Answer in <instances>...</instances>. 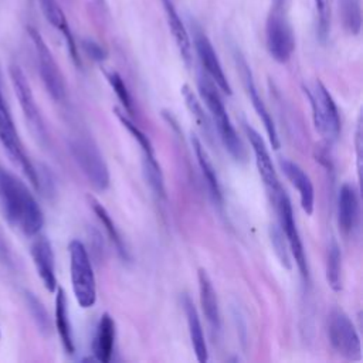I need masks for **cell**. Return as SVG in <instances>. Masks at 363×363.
I'll return each instance as SVG.
<instances>
[{"label": "cell", "mask_w": 363, "mask_h": 363, "mask_svg": "<svg viewBox=\"0 0 363 363\" xmlns=\"http://www.w3.org/2000/svg\"><path fill=\"white\" fill-rule=\"evenodd\" d=\"M0 210L7 223L27 237L44 225L43 210L27 184L0 162Z\"/></svg>", "instance_id": "6da1fadb"}, {"label": "cell", "mask_w": 363, "mask_h": 363, "mask_svg": "<svg viewBox=\"0 0 363 363\" xmlns=\"http://www.w3.org/2000/svg\"><path fill=\"white\" fill-rule=\"evenodd\" d=\"M197 86H199V94L201 99L204 101L206 106L208 108L214 125L217 128L218 136L227 149V152L233 156L235 162L244 163L247 160V150L242 143V140L238 138L235 128L233 126L230 116L225 111L224 102L216 89V84L211 81V78L207 74L200 72L197 77Z\"/></svg>", "instance_id": "7a4b0ae2"}, {"label": "cell", "mask_w": 363, "mask_h": 363, "mask_svg": "<svg viewBox=\"0 0 363 363\" xmlns=\"http://www.w3.org/2000/svg\"><path fill=\"white\" fill-rule=\"evenodd\" d=\"M71 285L77 302L82 308H91L96 302V282L92 264L85 245L79 240L68 244Z\"/></svg>", "instance_id": "3957f363"}, {"label": "cell", "mask_w": 363, "mask_h": 363, "mask_svg": "<svg viewBox=\"0 0 363 363\" xmlns=\"http://www.w3.org/2000/svg\"><path fill=\"white\" fill-rule=\"evenodd\" d=\"M303 92L311 102L315 129L330 145L337 139L340 132L339 112L332 95L319 79L315 81L313 88L303 85Z\"/></svg>", "instance_id": "277c9868"}, {"label": "cell", "mask_w": 363, "mask_h": 363, "mask_svg": "<svg viewBox=\"0 0 363 363\" xmlns=\"http://www.w3.org/2000/svg\"><path fill=\"white\" fill-rule=\"evenodd\" d=\"M68 146L75 163L92 187L98 191L106 190L109 186V170L94 140L86 136H75L69 140Z\"/></svg>", "instance_id": "5b68a950"}, {"label": "cell", "mask_w": 363, "mask_h": 363, "mask_svg": "<svg viewBox=\"0 0 363 363\" xmlns=\"http://www.w3.org/2000/svg\"><path fill=\"white\" fill-rule=\"evenodd\" d=\"M27 34L34 45L38 72L48 95L55 102H62L67 95V88H65V81L61 74V69L54 60V55L51 54L47 43L44 41L43 35L35 27L27 26Z\"/></svg>", "instance_id": "8992f818"}, {"label": "cell", "mask_w": 363, "mask_h": 363, "mask_svg": "<svg viewBox=\"0 0 363 363\" xmlns=\"http://www.w3.org/2000/svg\"><path fill=\"white\" fill-rule=\"evenodd\" d=\"M9 74H10V79H11V84H13L14 94L18 99V104H20V108L24 113L26 121H27L28 126L31 128V132L35 135V138L43 145H47L48 143V132H47L44 119H43L41 112L38 109V105L34 99L31 86L27 81V77H26L24 71L20 68V65L11 64L9 67Z\"/></svg>", "instance_id": "52a82bcc"}, {"label": "cell", "mask_w": 363, "mask_h": 363, "mask_svg": "<svg viewBox=\"0 0 363 363\" xmlns=\"http://www.w3.org/2000/svg\"><path fill=\"white\" fill-rule=\"evenodd\" d=\"M328 336L335 352L349 360L362 356L360 337L350 318L342 309H332L328 318Z\"/></svg>", "instance_id": "ba28073f"}, {"label": "cell", "mask_w": 363, "mask_h": 363, "mask_svg": "<svg viewBox=\"0 0 363 363\" xmlns=\"http://www.w3.org/2000/svg\"><path fill=\"white\" fill-rule=\"evenodd\" d=\"M0 143L10 156V159L23 170L28 182L40 191V174L30 156L27 155L23 142L18 138L17 129L11 113H6L0 109Z\"/></svg>", "instance_id": "9c48e42d"}, {"label": "cell", "mask_w": 363, "mask_h": 363, "mask_svg": "<svg viewBox=\"0 0 363 363\" xmlns=\"http://www.w3.org/2000/svg\"><path fill=\"white\" fill-rule=\"evenodd\" d=\"M274 203L277 207L278 218H279V228L282 230L285 240L288 242V248L298 265V269L302 275V278L308 279V261L303 250V244L294 218V210L291 200L288 194L285 193L284 189H281L275 196H274Z\"/></svg>", "instance_id": "30bf717a"}, {"label": "cell", "mask_w": 363, "mask_h": 363, "mask_svg": "<svg viewBox=\"0 0 363 363\" xmlns=\"http://www.w3.org/2000/svg\"><path fill=\"white\" fill-rule=\"evenodd\" d=\"M265 41L269 55L279 64L289 61L295 50V37L291 24L281 9L271 11L265 23Z\"/></svg>", "instance_id": "8fae6325"}, {"label": "cell", "mask_w": 363, "mask_h": 363, "mask_svg": "<svg viewBox=\"0 0 363 363\" xmlns=\"http://www.w3.org/2000/svg\"><path fill=\"white\" fill-rule=\"evenodd\" d=\"M189 23H190V28H191V34H193L194 50L197 52V57H199L203 68L206 69V74L211 78V81L218 86L220 91H223L227 95H231L233 89H231L230 82L223 71L221 62L217 57V52L214 51L211 41L208 40L206 33L201 30V27L194 20L190 18Z\"/></svg>", "instance_id": "7c38bea8"}, {"label": "cell", "mask_w": 363, "mask_h": 363, "mask_svg": "<svg viewBox=\"0 0 363 363\" xmlns=\"http://www.w3.org/2000/svg\"><path fill=\"white\" fill-rule=\"evenodd\" d=\"M234 60H235V64H237V68L240 71V75L242 78V82H244V86H245V91L250 96V101L257 112V115L259 116V119L262 121L264 123V128L267 130V135H268V139H269V143L274 149H279V138H278V132H277V128H275V123L271 118V113L268 112L264 101L261 99L259 94H258V89L255 86V82H254V77H252V72L244 58V55L240 52V50L234 48Z\"/></svg>", "instance_id": "4fadbf2b"}, {"label": "cell", "mask_w": 363, "mask_h": 363, "mask_svg": "<svg viewBox=\"0 0 363 363\" xmlns=\"http://www.w3.org/2000/svg\"><path fill=\"white\" fill-rule=\"evenodd\" d=\"M244 130H245V135H247V138L250 140V145L252 147L258 173H259L267 190L269 191V194H272V199H274V196L282 189V186L278 180L272 159H271L269 152L267 149V145H265L262 136L250 123L244 122Z\"/></svg>", "instance_id": "5bb4252c"}, {"label": "cell", "mask_w": 363, "mask_h": 363, "mask_svg": "<svg viewBox=\"0 0 363 363\" xmlns=\"http://www.w3.org/2000/svg\"><path fill=\"white\" fill-rule=\"evenodd\" d=\"M30 254H31L34 267L37 269V274L43 281L44 286L50 292H55L57 289L55 262H54V251L50 240L44 235L37 237L30 247Z\"/></svg>", "instance_id": "9a60e30c"}, {"label": "cell", "mask_w": 363, "mask_h": 363, "mask_svg": "<svg viewBox=\"0 0 363 363\" xmlns=\"http://www.w3.org/2000/svg\"><path fill=\"white\" fill-rule=\"evenodd\" d=\"M360 214L359 194L353 184L343 183L337 196V223L343 234L350 235L357 227Z\"/></svg>", "instance_id": "2e32d148"}, {"label": "cell", "mask_w": 363, "mask_h": 363, "mask_svg": "<svg viewBox=\"0 0 363 363\" xmlns=\"http://www.w3.org/2000/svg\"><path fill=\"white\" fill-rule=\"evenodd\" d=\"M279 167L291 182V184L298 190L299 200L303 211L306 214L313 213L315 204V190L309 176L303 172V169L289 159H279Z\"/></svg>", "instance_id": "e0dca14e"}, {"label": "cell", "mask_w": 363, "mask_h": 363, "mask_svg": "<svg viewBox=\"0 0 363 363\" xmlns=\"http://www.w3.org/2000/svg\"><path fill=\"white\" fill-rule=\"evenodd\" d=\"M38 4H40V9L45 17V20L55 28L58 30L62 37L65 38V43H67V48H68V52L74 61L75 65H81V61H79V55H78V48H77V43H75V38H74V34L69 28V24H68V20L61 9V6L58 4L57 0H38Z\"/></svg>", "instance_id": "ac0fdd59"}, {"label": "cell", "mask_w": 363, "mask_h": 363, "mask_svg": "<svg viewBox=\"0 0 363 363\" xmlns=\"http://www.w3.org/2000/svg\"><path fill=\"white\" fill-rule=\"evenodd\" d=\"M160 1L163 4L166 21H167V26L172 31L174 41H176L179 52H180L182 58L184 60V62L189 65L191 62V41H190L187 28L183 24L182 17L179 16V13L176 10L173 0H160Z\"/></svg>", "instance_id": "d6986e66"}, {"label": "cell", "mask_w": 363, "mask_h": 363, "mask_svg": "<svg viewBox=\"0 0 363 363\" xmlns=\"http://www.w3.org/2000/svg\"><path fill=\"white\" fill-rule=\"evenodd\" d=\"M182 303H183V309L186 313L189 336H190L196 357L199 362L206 363L208 360V350H207V343H206L204 333H203V326H201V322L199 318V312L189 295H183Z\"/></svg>", "instance_id": "ffe728a7"}, {"label": "cell", "mask_w": 363, "mask_h": 363, "mask_svg": "<svg viewBox=\"0 0 363 363\" xmlns=\"http://www.w3.org/2000/svg\"><path fill=\"white\" fill-rule=\"evenodd\" d=\"M199 292H200V303L204 312V316L207 322L210 323L211 329L218 332L221 328V316H220V308L216 291L213 288L211 279L206 269H199Z\"/></svg>", "instance_id": "44dd1931"}, {"label": "cell", "mask_w": 363, "mask_h": 363, "mask_svg": "<svg viewBox=\"0 0 363 363\" xmlns=\"http://www.w3.org/2000/svg\"><path fill=\"white\" fill-rule=\"evenodd\" d=\"M115 343V322L109 313H104L98 322L96 333L92 343L94 357L98 362L108 363L112 359Z\"/></svg>", "instance_id": "7402d4cb"}, {"label": "cell", "mask_w": 363, "mask_h": 363, "mask_svg": "<svg viewBox=\"0 0 363 363\" xmlns=\"http://www.w3.org/2000/svg\"><path fill=\"white\" fill-rule=\"evenodd\" d=\"M55 328L58 332V336L61 339V343L68 354H72L75 352L74 346V337H72V329H71V322H69V315H68V301L65 291L60 286L55 289Z\"/></svg>", "instance_id": "603a6c76"}, {"label": "cell", "mask_w": 363, "mask_h": 363, "mask_svg": "<svg viewBox=\"0 0 363 363\" xmlns=\"http://www.w3.org/2000/svg\"><path fill=\"white\" fill-rule=\"evenodd\" d=\"M191 146L194 149V153H196V157H197L201 174H203V177H204V180L207 183V187L210 190V194H211L213 200L217 204H221L223 194H221V187H220V183H218V177H217L216 169H214L211 160L208 159V155L204 150L200 139L196 135H191Z\"/></svg>", "instance_id": "cb8c5ba5"}, {"label": "cell", "mask_w": 363, "mask_h": 363, "mask_svg": "<svg viewBox=\"0 0 363 363\" xmlns=\"http://www.w3.org/2000/svg\"><path fill=\"white\" fill-rule=\"evenodd\" d=\"M88 201H89V204H91L94 213L96 214L98 220L101 221V224H102L104 228L106 230L108 237L111 238V241H112L113 247L116 248L118 254H119L123 259H129V254H128V250H126V247H125L123 238L121 237V234H119V231H118L115 223L112 221L109 213L106 211V208H105L99 201H96L94 197H88Z\"/></svg>", "instance_id": "d4e9b609"}, {"label": "cell", "mask_w": 363, "mask_h": 363, "mask_svg": "<svg viewBox=\"0 0 363 363\" xmlns=\"http://www.w3.org/2000/svg\"><path fill=\"white\" fill-rule=\"evenodd\" d=\"M326 281L333 291L339 292L342 289V252L335 238H332L328 245Z\"/></svg>", "instance_id": "484cf974"}, {"label": "cell", "mask_w": 363, "mask_h": 363, "mask_svg": "<svg viewBox=\"0 0 363 363\" xmlns=\"http://www.w3.org/2000/svg\"><path fill=\"white\" fill-rule=\"evenodd\" d=\"M23 296H24V301H26V305H27V309L34 320V323L37 325L38 330L44 335V336H48L51 333V319H50V315L45 309V306L43 305V302L30 291H24L23 292Z\"/></svg>", "instance_id": "4316f807"}, {"label": "cell", "mask_w": 363, "mask_h": 363, "mask_svg": "<svg viewBox=\"0 0 363 363\" xmlns=\"http://www.w3.org/2000/svg\"><path fill=\"white\" fill-rule=\"evenodd\" d=\"M339 9L346 31L352 35H357L362 28L360 0H339Z\"/></svg>", "instance_id": "83f0119b"}, {"label": "cell", "mask_w": 363, "mask_h": 363, "mask_svg": "<svg viewBox=\"0 0 363 363\" xmlns=\"http://www.w3.org/2000/svg\"><path fill=\"white\" fill-rule=\"evenodd\" d=\"M142 167H143V174L145 179L147 182V184L150 186V189L153 190V193L159 197H164V179H163V173L160 170V166L156 160L155 156H143L142 159Z\"/></svg>", "instance_id": "f1b7e54d"}, {"label": "cell", "mask_w": 363, "mask_h": 363, "mask_svg": "<svg viewBox=\"0 0 363 363\" xmlns=\"http://www.w3.org/2000/svg\"><path fill=\"white\" fill-rule=\"evenodd\" d=\"M180 91H182V96H183V99L186 102V106L189 108V111L194 116L197 125H200V128L203 129L204 133L210 135V128H211L210 119L206 115V112H204V109L201 106V102L197 99V96L194 95V92L191 91V88L187 84H184Z\"/></svg>", "instance_id": "f546056e"}, {"label": "cell", "mask_w": 363, "mask_h": 363, "mask_svg": "<svg viewBox=\"0 0 363 363\" xmlns=\"http://www.w3.org/2000/svg\"><path fill=\"white\" fill-rule=\"evenodd\" d=\"M113 113L119 119V122L123 125V128H126L128 132L132 135V138L139 143V146L142 147L143 156H155L153 146H152V142L147 138V135L143 130H140L119 108H113Z\"/></svg>", "instance_id": "4dcf8cb0"}, {"label": "cell", "mask_w": 363, "mask_h": 363, "mask_svg": "<svg viewBox=\"0 0 363 363\" xmlns=\"http://www.w3.org/2000/svg\"><path fill=\"white\" fill-rule=\"evenodd\" d=\"M104 74H105L111 88L116 94L118 99L123 105L125 111L129 112V113H133V101H132V96H130V94L128 91V86L123 82L122 77L116 71H106V69H104Z\"/></svg>", "instance_id": "1f68e13d"}, {"label": "cell", "mask_w": 363, "mask_h": 363, "mask_svg": "<svg viewBox=\"0 0 363 363\" xmlns=\"http://www.w3.org/2000/svg\"><path fill=\"white\" fill-rule=\"evenodd\" d=\"M315 10H316V18H318V38L325 43L329 38L330 33V6L329 0H315Z\"/></svg>", "instance_id": "d6a6232c"}, {"label": "cell", "mask_w": 363, "mask_h": 363, "mask_svg": "<svg viewBox=\"0 0 363 363\" xmlns=\"http://www.w3.org/2000/svg\"><path fill=\"white\" fill-rule=\"evenodd\" d=\"M269 237H271V244L272 248L279 259V262L286 268L291 269V258H289V251H288V242L285 240V235L282 230L277 225H271L269 228Z\"/></svg>", "instance_id": "836d02e7"}, {"label": "cell", "mask_w": 363, "mask_h": 363, "mask_svg": "<svg viewBox=\"0 0 363 363\" xmlns=\"http://www.w3.org/2000/svg\"><path fill=\"white\" fill-rule=\"evenodd\" d=\"M81 47H82L84 52H85L91 60H94V61H96V62H102V61H105L106 57H108L106 50H105L99 43H96V41L92 40V38H82V40H81Z\"/></svg>", "instance_id": "e575fe53"}, {"label": "cell", "mask_w": 363, "mask_h": 363, "mask_svg": "<svg viewBox=\"0 0 363 363\" xmlns=\"http://www.w3.org/2000/svg\"><path fill=\"white\" fill-rule=\"evenodd\" d=\"M0 262L9 268V269H14L16 268V259H14V254L11 251V245L0 225Z\"/></svg>", "instance_id": "d590c367"}, {"label": "cell", "mask_w": 363, "mask_h": 363, "mask_svg": "<svg viewBox=\"0 0 363 363\" xmlns=\"http://www.w3.org/2000/svg\"><path fill=\"white\" fill-rule=\"evenodd\" d=\"M354 145H356V156H357V172H359V177H360V174H362V119L360 118L357 121Z\"/></svg>", "instance_id": "8d00e7d4"}, {"label": "cell", "mask_w": 363, "mask_h": 363, "mask_svg": "<svg viewBox=\"0 0 363 363\" xmlns=\"http://www.w3.org/2000/svg\"><path fill=\"white\" fill-rule=\"evenodd\" d=\"M0 109L6 113H11L10 106L7 104V98L4 94V82H3V75H1V69H0Z\"/></svg>", "instance_id": "74e56055"}, {"label": "cell", "mask_w": 363, "mask_h": 363, "mask_svg": "<svg viewBox=\"0 0 363 363\" xmlns=\"http://www.w3.org/2000/svg\"><path fill=\"white\" fill-rule=\"evenodd\" d=\"M272 1H274V6H275L277 9H281L282 4L285 3V0H272Z\"/></svg>", "instance_id": "f35d334b"}]
</instances>
